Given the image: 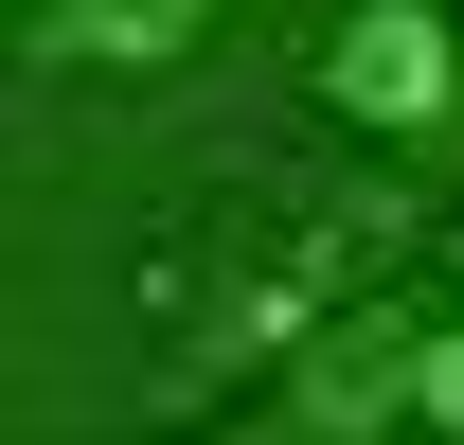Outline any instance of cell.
Returning a JSON list of instances; mask_svg holds the SVG:
<instances>
[{
    "label": "cell",
    "instance_id": "cell-1",
    "mask_svg": "<svg viewBox=\"0 0 464 445\" xmlns=\"http://www.w3.org/2000/svg\"><path fill=\"white\" fill-rule=\"evenodd\" d=\"M286 410H304L322 445H393V428H429V303H411V285L322 303V321L286 338Z\"/></svg>",
    "mask_w": 464,
    "mask_h": 445
},
{
    "label": "cell",
    "instance_id": "cell-2",
    "mask_svg": "<svg viewBox=\"0 0 464 445\" xmlns=\"http://www.w3.org/2000/svg\"><path fill=\"white\" fill-rule=\"evenodd\" d=\"M322 108L375 125V143H447V125H464V18H447V0H340Z\"/></svg>",
    "mask_w": 464,
    "mask_h": 445
},
{
    "label": "cell",
    "instance_id": "cell-3",
    "mask_svg": "<svg viewBox=\"0 0 464 445\" xmlns=\"http://www.w3.org/2000/svg\"><path fill=\"white\" fill-rule=\"evenodd\" d=\"M197 36H215V0H36L18 18L36 71H179Z\"/></svg>",
    "mask_w": 464,
    "mask_h": 445
},
{
    "label": "cell",
    "instance_id": "cell-4",
    "mask_svg": "<svg viewBox=\"0 0 464 445\" xmlns=\"http://www.w3.org/2000/svg\"><path fill=\"white\" fill-rule=\"evenodd\" d=\"M179 445H322V428H304L286 392H268V410H232V428H179Z\"/></svg>",
    "mask_w": 464,
    "mask_h": 445
},
{
    "label": "cell",
    "instance_id": "cell-5",
    "mask_svg": "<svg viewBox=\"0 0 464 445\" xmlns=\"http://www.w3.org/2000/svg\"><path fill=\"white\" fill-rule=\"evenodd\" d=\"M429 428L464 445V321H429Z\"/></svg>",
    "mask_w": 464,
    "mask_h": 445
}]
</instances>
